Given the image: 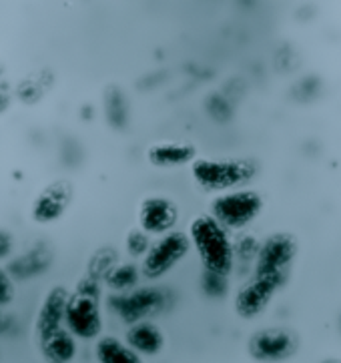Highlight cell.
I'll use <instances>...</instances> for the list:
<instances>
[{
    "mask_svg": "<svg viewBox=\"0 0 341 363\" xmlns=\"http://www.w3.org/2000/svg\"><path fill=\"white\" fill-rule=\"evenodd\" d=\"M189 241L199 253L203 267L221 275H229L233 265V247L229 237L211 215H201L189 225Z\"/></svg>",
    "mask_w": 341,
    "mask_h": 363,
    "instance_id": "obj_1",
    "label": "cell"
},
{
    "mask_svg": "<svg viewBox=\"0 0 341 363\" xmlns=\"http://www.w3.org/2000/svg\"><path fill=\"white\" fill-rule=\"evenodd\" d=\"M191 173L195 183L205 191H229L253 177V167L245 161H211V159H195L191 163Z\"/></svg>",
    "mask_w": 341,
    "mask_h": 363,
    "instance_id": "obj_2",
    "label": "cell"
},
{
    "mask_svg": "<svg viewBox=\"0 0 341 363\" xmlns=\"http://www.w3.org/2000/svg\"><path fill=\"white\" fill-rule=\"evenodd\" d=\"M191 241L187 233L171 231L157 243H151L141 261V275L147 279H159L187 257Z\"/></svg>",
    "mask_w": 341,
    "mask_h": 363,
    "instance_id": "obj_3",
    "label": "cell"
},
{
    "mask_svg": "<svg viewBox=\"0 0 341 363\" xmlns=\"http://www.w3.org/2000/svg\"><path fill=\"white\" fill-rule=\"evenodd\" d=\"M261 211V199L251 191L223 193L211 203V217L223 229H241Z\"/></svg>",
    "mask_w": 341,
    "mask_h": 363,
    "instance_id": "obj_4",
    "label": "cell"
},
{
    "mask_svg": "<svg viewBox=\"0 0 341 363\" xmlns=\"http://www.w3.org/2000/svg\"><path fill=\"white\" fill-rule=\"evenodd\" d=\"M108 305L125 323L133 325L159 313L165 307V293L155 287H139L127 293H113Z\"/></svg>",
    "mask_w": 341,
    "mask_h": 363,
    "instance_id": "obj_5",
    "label": "cell"
},
{
    "mask_svg": "<svg viewBox=\"0 0 341 363\" xmlns=\"http://www.w3.org/2000/svg\"><path fill=\"white\" fill-rule=\"evenodd\" d=\"M65 329H69L77 340H96L103 331V315H101L99 299L72 293L65 311Z\"/></svg>",
    "mask_w": 341,
    "mask_h": 363,
    "instance_id": "obj_6",
    "label": "cell"
},
{
    "mask_svg": "<svg viewBox=\"0 0 341 363\" xmlns=\"http://www.w3.org/2000/svg\"><path fill=\"white\" fill-rule=\"evenodd\" d=\"M294 241L285 235H275L265 241L257 255V271L255 277L269 279L275 285H281L285 277V267L294 259Z\"/></svg>",
    "mask_w": 341,
    "mask_h": 363,
    "instance_id": "obj_7",
    "label": "cell"
},
{
    "mask_svg": "<svg viewBox=\"0 0 341 363\" xmlns=\"http://www.w3.org/2000/svg\"><path fill=\"white\" fill-rule=\"evenodd\" d=\"M295 347H297L295 337L283 329H263L257 331L249 341L251 357L263 363L283 362L289 355H294Z\"/></svg>",
    "mask_w": 341,
    "mask_h": 363,
    "instance_id": "obj_8",
    "label": "cell"
},
{
    "mask_svg": "<svg viewBox=\"0 0 341 363\" xmlns=\"http://www.w3.org/2000/svg\"><path fill=\"white\" fill-rule=\"evenodd\" d=\"M179 221V207L167 197H149L141 203L139 225L147 235H167Z\"/></svg>",
    "mask_w": 341,
    "mask_h": 363,
    "instance_id": "obj_9",
    "label": "cell"
},
{
    "mask_svg": "<svg viewBox=\"0 0 341 363\" xmlns=\"http://www.w3.org/2000/svg\"><path fill=\"white\" fill-rule=\"evenodd\" d=\"M72 201V187L69 181H55L45 187L33 203V219L36 223H55L69 209Z\"/></svg>",
    "mask_w": 341,
    "mask_h": 363,
    "instance_id": "obj_10",
    "label": "cell"
},
{
    "mask_svg": "<svg viewBox=\"0 0 341 363\" xmlns=\"http://www.w3.org/2000/svg\"><path fill=\"white\" fill-rule=\"evenodd\" d=\"M69 297H71V293L60 285L48 289L35 319L36 340H43V337L50 335L52 331L65 328V311H67Z\"/></svg>",
    "mask_w": 341,
    "mask_h": 363,
    "instance_id": "obj_11",
    "label": "cell"
},
{
    "mask_svg": "<svg viewBox=\"0 0 341 363\" xmlns=\"http://www.w3.org/2000/svg\"><path fill=\"white\" fill-rule=\"evenodd\" d=\"M279 285H275L269 279L255 277L253 281L247 283L235 297V311L237 315L243 319H253L259 313H263V309L269 305L273 293Z\"/></svg>",
    "mask_w": 341,
    "mask_h": 363,
    "instance_id": "obj_12",
    "label": "cell"
},
{
    "mask_svg": "<svg viewBox=\"0 0 341 363\" xmlns=\"http://www.w3.org/2000/svg\"><path fill=\"white\" fill-rule=\"evenodd\" d=\"M125 343H127V347H130L141 357H155L165 347V335L155 323L145 319V321L129 325L127 335H125Z\"/></svg>",
    "mask_w": 341,
    "mask_h": 363,
    "instance_id": "obj_13",
    "label": "cell"
},
{
    "mask_svg": "<svg viewBox=\"0 0 341 363\" xmlns=\"http://www.w3.org/2000/svg\"><path fill=\"white\" fill-rule=\"evenodd\" d=\"M195 159L197 149L189 143H157L147 151V161L157 169H177Z\"/></svg>",
    "mask_w": 341,
    "mask_h": 363,
    "instance_id": "obj_14",
    "label": "cell"
},
{
    "mask_svg": "<svg viewBox=\"0 0 341 363\" xmlns=\"http://www.w3.org/2000/svg\"><path fill=\"white\" fill-rule=\"evenodd\" d=\"M38 347L47 363H72L77 357V337L65 328L38 340Z\"/></svg>",
    "mask_w": 341,
    "mask_h": 363,
    "instance_id": "obj_15",
    "label": "cell"
},
{
    "mask_svg": "<svg viewBox=\"0 0 341 363\" xmlns=\"http://www.w3.org/2000/svg\"><path fill=\"white\" fill-rule=\"evenodd\" d=\"M50 265V255L45 247H36L33 251L24 253L23 257L12 259L6 267V273L14 279H30L45 273Z\"/></svg>",
    "mask_w": 341,
    "mask_h": 363,
    "instance_id": "obj_16",
    "label": "cell"
},
{
    "mask_svg": "<svg viewBox=\"0 0 341 363\" xmlns=\"http://www.w3.org/2000/svg\"><path fill=\"white\" fill-rule=\"evenodd\" d=\"M96 362L99 363H142L141 355L127 347L125 341L117 337H101L96 341Z\"/></svg>",
    "mask_w": 341,
    "mask_h": 363,
    "instance_id": "obj_17",
    "label": "cell"
},
{
    "mask_svg": "<svg viewBox=\"0 0 341 363\" xmlns=\"http://www.w3.org/2000/svg\"><path fill=\"white\" fill-rule=\"evenodd\" d=\"M105 117L111 129L123 130L129 125V103L117 86L108 89L105 94Z\"/></svg>",
    "mask_w": 341,
    "mask_h": 363,
    "instance_id": "obj_18",
    "label": "cell"
},
{
    "mask_svg": "<svg viewBox=\"0 0 341 363\" xmlns=\"http://www.w3.org/2000/svg\"><path fill=\"white\" fill-rule=\"evenodd\" d=\"M139 277H141V271L135 263H121V265H115L113 269L106 273L105 281L111 291L127 293L137 287Z\"/></svg>",
    "mask_w": 341,
    "mask_h": 363,
    "instance_id": "obj_19",
    "label": "cell"
},
{
    "mask_svg": "<svg viewBox=\"0 0 341 363\" xmlns=\"http://www.w3.org/2000/svg\"><path fill=\"white\" fill-rule=\"evenodd\" d=\"M115 261H117V253H115L113 249H108V247L99 249V251L94 253L91 265H89V277H93V279L99 281L101 277H105L106 273L117 265Z\"/></svg>",
    "mask_w": 341,
    "mask_h": 363,
    "instance_id": "obj_20",
    "label": "cell"
},
{
    "mask_svg": "<svg viewBox=\"0 0 341 363\" xmlns=\"http://www.w3.org/2000/svg\"><path fill=\"white\" fill-rule=\"evenodd\" d=\"M201 287H203V293L207 297H223L227 293V275H221V273H215V271H203V279H201Z\"/></svg>",
    "mask_w": 341,
    "mask_h": 363,
    "instance_id": "obj_21",
    "label": "cell"
},
{
    "mask_svg": "<svg viewBox=\"0 0 341 363\" xmlns=\"http://www.w3.org/2000/svg\"><path fill=\"white\" fill-rule=\"evenodd\" d=\"M149 247H151V241L145 231H133L127 237V251L130 253V257H145Z\"/></svg>",
    "mask_w": 341,
    "mask_h": 363,
    "instance_id": "obj_22",
    "label": "cell"
},
{
    "mask_svg": "<svg viewBox=\"0 0 341 363\" xmlns=\"http://www.w3.org/2000/svg\"><path fill=\"white\" fill-rule=\"evenodd\" d=\"M14 299V283L6 269L0 267V307L9 305Z\"/></svg>",
    "mask_w": 341,
    "mask_h": 363,
    "instance_id": "obj_23",
    "label": "cell"
},
{
    "mask_svg": "<svg viewBox=\"0 0 341 363\" xmlns=\"http://www.w3.org/2000/svg\"><path fill=\"white\" fill-rule=\"evenodd\" d=\"M81 295H86V297H94V299H101V287H99V281L93 279V277H84L83 281L77 285V291Z\"/></svg>",
    "mask_w": 341,
    "mask_h": 363,
    "instance_id": "obj_24",
    "label": "cell"
},
{
    "mask_svg": "<svg viewBox=\"0 0 341 363\" xmlns=\"http://www.w3.org/2000/svg\"><path fill=\"white\" fill-rule=\"evenodd\" d=\"M12 251V237L6 231H0V259H6Z\"/></svg>",
    "mask_w": 341,
    "mask_h": 363,
    "instance_id": "obj_25",
    "label": "cell"
},
{
    "mask_svg": "<svg viewBox=\"0 0 341 363\" xmlns=\"http://www.w3.org/2000/svg\"><path fill=\"white\" fill-rule=\"evenodd\" d=\"M0 323H2V317H0Z\"/></svg>",
    "mask_w": 341,
    "mask_h": 363,
    "instance_id": "obj_26",
    "label": "cell"
}]
</instances>
